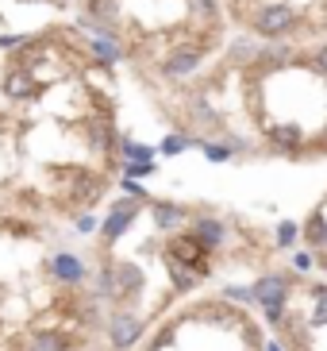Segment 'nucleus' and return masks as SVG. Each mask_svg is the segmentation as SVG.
Masks as SVG:
<instances>
[{
    "instance_id": "obj_1",
    "label": "nucleus",
    "mask_w": 327,
    "mask_h": 351,
    "mask_svg": "<svg viewBox=\"0 0 327 351\" xmlns=\"http://www.w3.org/2000/svg\"><path fill=\"white\" fill-rule=\"evenodd\" d=\"M293 23H297V12L289 8V4H262V8L254 12V20H250V27H254V35H262V39H281L285 32H293Z\"/></svg>"
},
{
    "instance_id": "obj_2",
    "label": "nucleus",
    "mask_w": 327,
    "mask_h": 351,
    "mask_svg": "<svg viewBox=\"0 0 327 351\" xmlns=\"http://www.w3.org/2000/svg\"><path fill=\"white\" fill-rule=\"evenodd\" d=\"M143 336V320L135 317V313H112L108 320V340H112L116 351H127L131 343H139Z\"/></svg>"
},
{
    "instance_id": "obj_3",
    "label": "nucleus",
    "mask_w": 327,
    "mask_h": 351,
    "mask_svg": "<svg viewBox=\"0 0 327 351\" xmlns=\"http://www.w3.org/2000/svg\"><path fill=\"white\" fill-rule=\"evenodd\" d=\"M135 213H139V205L135 201H116L112 208H108V220L101 224V236H104V243H116V239L131 228V220H135Z\"/></svg>"
},
{
    "instance_id": "obj_4",
    "label": "nucleus",
    "mask_w": 327,
    "mask_h": 351,
    "mask_svg": "<svg viewBox=\"0 0 327 351\" xmlns=\"http://www.w3.org/2000/svg\"><path fill=\"white\" fill-rule=\"evenodd\" d=\"M289 298V282L281 278V274H266V278L254 282V301L262 305V309H270V305H285Z\"/></svg>"
},
{
    "instance_id": "obj_5",
    "label": "nucleus",
    "mask_w": 327,
    "mask_h": 351,
    "mask_svg": "<svg viewBox=\"0 0 327 351\" xmlns=\"http://www.w3.org/2000/svg\"><path fill=\"white\" fill-rule=\"evenodd\" d=\"M200 62H205V58H200V51H196V47H177V51L166 54L162 70L170 73V77H185V73H193Z\"/></svg>"
},
{
    "instance_id": "obj_6",
    "label": "nucleus",
    "mask_w": 327,
    "mask_h": 351,
    "mask_svg": "<svg viewBox=\"0 0 327 351\" xmlns=\"http://www.w3.org/2000/svg\"><path fill=\"white\" fill-rule=\"evenodd\" d=\"M47 270H51L58 282H81L85 278V263L77 255H66V251H62V255H54L51 263H47Z\"/></svg>"
},
{
    "instance_id": "obj_7",
    "label": "nucleus",
    "mask_w": 327,
    "mask_h": 351,
    "mask_svg": "<svg viewBox=\"0 0 327 351\" xmlns=\"http://www.w3.org/2000/svg\"><path fill=\"white\" fill-rule=\"evenodd\" d=\"M193 236L200 239V247H205V251H215L220 243H224V228H220V220L200 217V220L193 224Z\"/></svg>"
},
{
    "instance_id": "obj_8",
    "label": "nucleus",
    "mask_w": 327,
    "mask_h": 351,
    "mask_svg": "<svg viewBox=\"0 0 327 351\" xmlns=\"http://www.w3.org/2000/svg\"><path fill=\"white\" fill-rule=\"evenodd\" d=\"M166 270H170V278H174V289H193V286H196L193 263H181V258L166 255Z\"/></svg>"
},
{
    "instance_id": "obj_9",
    "label": "nucleus",
    "mask_w": 327,
    "mask_h": 351,
    "mask_svg": "<svg viewBox=\"0 0 327 351\" xmlns=\"http://www.w3.org/2000/svg\"><path fill=\"white\" fill-rule=\"evenodd\" d=\"M170 255L181 258V263H200V255H205V247H200V239L189 232V236H177L174 243H170Z\"/></svg>"
},
{
    "instance_id": "obj_10",
    "label": "nucleus",
    "mask_w": 327,
    "mask_h": 351,
    "mask_svg": "<svg viewBox=\"0 0 327 351\" xmlns=\"http://www.w3.org/2000/svg\"><path fill=\"white\" fill-rule=\"evenodd\" d=\"M266 135L277 151H297L300 147V128H293V124H274V128H266Z\"/></svg>"
},
{
    "instance_id": "obj_11",
    "label": "nucleus",
    "mask_w": 327,
    "mask_h": 351,
    "mask_svg": "<svg viewBox=\"0 0 327 351\" xmlns=\"http://www.w3.org/2000/svg\"><path fill=\"white\" fill-rule=\"evenodd\" d=\"M4 93H8V97H31V93H35V77H31L27 70L8 73V82H4Z\"/></svg>"
},
{
    "instance_id": "obj_12",
    "label": "nucleus",
    "mask_w": 327,
    "mask_h": 351,
    "mask_svg": "<svg viewBox=\"0 0 327 351\" xmlns=\"http://www.w3.org/2000/svg\"><path fill=\"white\" fill-rule=\"evenodd\" d=\"M154 220H158L162 228H177L185 220V208L170 205V201H154Z\"/></svg>"
},
{
    "instance_id": "obj_13",
    "label": "nucleus",
    "mask_w": 327,
    "mask_h": 351,
    "mask_svg": "<svg viewBox=\"0 0 327 351\" xmlns=\"http://www.w3.org/2000/svg\"><path fill=\"white\" fill-rule=\"evenodd\" d=\"M27 351H70V343L62 340V336H54V332H47V336H35L27 343Z\"/></svg>"
},
{
    "instance_id": "obj_14",
    "label": "nucleus",
    "mask_w": 327,
    "mask_h": 351,
    "mask_svg": "<svg viewBox=\"0 0 327 351\" xmlns=\"http://www.w3.org/2000/svg\"><path fill=\"white\" fill-rule=\"evenodd\" d=\"M89 12L101 23H108V20H116V16H120V0H89Z\"/></svg>"
},
{
    "instance_id": "obj_15",
    "label": "nucleus",
    "mask_w": 327,
    "mask_h": 351,
    "mask_svg": "<svg viewBox=\"0 0 327 351\" xmlns=\"http://www.w3.org/2000/svg\"><path fill=\"white\" fill-rule=\"evenodd\" d=\"M308 239H312L316 247H327V220L324 217H312V224H308Z\"/></svg>"
},
{
    "instance_id": "obj_16",
    "label": "nucleus",
    "mask_w": 327,
    "mask_h": 351,
    "mask_svg": "<svg viewBox=\"0 0 327 351\" xmlns=\"http://www.w3.org/2000/svg\"><path fill=\"white\" fill-rule=\"evenodd\" d=\"M297 224H293V220H281V224H277V243H281V247H293V243H297Z\"/></svg>"
},
{
    "instance_id": "obj_17",
    "label": "nucleus",
    "mask_w": 327,
    "mask_h": 351,
    "mask_svg": "<svg viewBox=\"0 0 327 351\" xmlns=\"http://www.w3.org/2000/svg\"><path fill=\"white\" fill-rule=\"evenodd\" d=\"M92 47H96V54H101V58H108V62H116V58H120V47H116L112 39H101V35H96V39H92Z\"/></svg>"
},
{
    "instance_id": "obj_18",
    "label": "nucleus",
    "mask_w": 327,
    "mask_h": 351,
    "mask_svg": "<svg viewBox=\"0 0 327 351\" xmlns=\"http://www.w3.org/2000/svg\"><path fill=\"white\" fill-rule=\"evenodd\" d=\"M205 147V155L212 158V162H227L231 158V147H220V143H200Z\"/></svg>"
},
{
    "instance_id": "obj_19",
    "label": "nucleus",
    "mask_w": 327,
    "mask_h": 351,
    "mask_svg": "<svg viewBox=\"0 0 327 351\" xmlns=\"http://www.w3.org/2000/svg\"><path fill=\"white\" fill-rule=\"evenodd\" d=\"M185 147H189V139H185V135H170V139L162 143V155H181Z\"/></svg>"
},
{
    "instance_id": "obj_20",
    "label": "nucleus",
    "mask_w": 327,
    "mask_h": 351,
    "mask_svg": "<svg viewBox=\"0 0 327 351\" xmlns=\"http://www.w3.org/2000/svg\"><path fill=\"white\" fill-rule=\"evenodd\" d=\"M189 4H193V12H196V16H205V20H212V16H215V0H189Z\"/></svg>"
},
{
    "instance_id": "obj_21",
    "label": "nucleus",
    "mask_w": 327,
    "mask_h": 351,
    "mask_svg": "<svg viewBox=\"0 0 327 351\" xmlns=\"http://www.w3.org/2000/svg\"><path fill=\"white\" fill-rule=\"evenodd\" d=\"M316 320H327V286H316Z\"/></svg>"
},
{
    "instance_id": "obj_22",
    "label": "nucleus",
    "mask_w": 327,
    "mask_h": 351,
    "mask_svg": "<svg viewBox=\"0 0 327 351\" xmlns=\"http://www.w3.org/2000/svg\"><path fill=\"white\" fill-rule=\"evenodd\" d=\"M123 189H127V197H139V201H143V197H146V189L139 186L135 178H127V182H123Z\"/></svg>"
},
{
    "instance_id": "obj_23",
    "label": "nucleus",
    "mask_w": 327,
    "mask_h": 351,
    "mask_svg": "<svg viewBox=\"0 0 327 351\" xmlns=\"http://www.w3.org/2000/svg\"><path fill=\"white\" fill-rule=\"evenodd\" d=\"M127 174H131V178H143V174H151V162H127Z\"/></svg>"
},
{
    "instance_id": "obj_24",
    "label": "nucleus",
    "mask_w": 327,
    "mask_h": 351,
    "mask_svg": "<svg viewBox=\"0 0 327 351\" xmlns=\"http://www.w3.org/2000/svg\"><path fill=\"white\" fill-rule=\"evenodd\" d=\"M92 228H96V217H81V220H77V232H92Z\"/></svg>"
},
{
    "instance_id": "obj_25",
    "label": "nucleus",
    "mask_w": 327,
    "mask_h": 351,
    "mask_svg": "<svg viewBox=\"0 0 327 351\" xmlns=\"http://www.w3.org/2000/svg\"><path fill=\"white\" fill-rule=\"evenodd\" d=\"M316 70L327 73V47H319V51H316Z\"/></svg>"
},
{
    "instance_id": "obj_26",
    "label": "nucleus",
    "mask_w": 327,
    "mask_h": 351,
    "mask_svg": "<svg viewBox=\"0 0 327 351\" xmlns=\"http://www.w3.org/2000/svg\"><path fill=\"white\" fill-rule=\"evenodd\" d=\"M319 267H324V270H327V251H319Z\"/></svg>"
},
{
    "instance_id": "obj_27",
    "label": "nucleus",
    "mask_w": 327,
    "mask_h": 351,
    "mask_svg": "<svg viewBox=\"0 0 327 351\" xmlns=\"http://www.w3.org/2000/svg\"><path fill=\"white\" fill-rule=\"evenodd\" d=\"M270 351H281V343H270Z\"/></svg>"
}]
</instances>
